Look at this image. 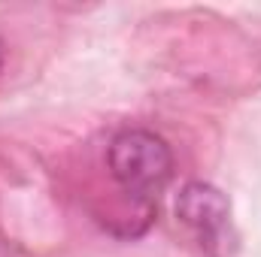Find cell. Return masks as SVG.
Wrapping results in <instances>:
<instances>
[{"instance_id": "1", "label": "cell", "mask_w": 261, "mask_h": 257, "mask_svg": "<svg viewBox=\"0 0 261 257\" xmlns=\"http://www.w3.org/2000/svg\"><path fill=\"white\" fill-rule=\"evenodd\" d=\"M110 173L130 197L149 200L167 185L173 157L161 136L149 130H122L110 142Z\"/></svg>"}, {"instance_id": "2", "label": "cell", "mask_w": 261, "mask_h": 257, "mask_svg": "<svg viewBox=\"0 0 261 257\" xmlns=\"http://www.w3.org/2000/svg\"><path fill=\"white\" fill-rule=\"evenodd\" d=\"M228 215H231L228 197L210 182H189L176 197V218L197 230L203 239L222 236Z\"/></svg>"}]
</instances>
